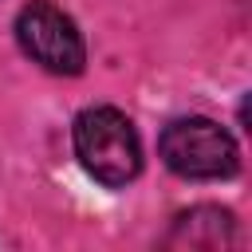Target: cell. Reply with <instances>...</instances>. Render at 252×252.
Masks as SVG:
<instances>
[{"label":"cell","instance_id":"4","mask_svg":"<svg viewBox=\"0 0 252 252\" xmlns=\"http://www.w3.org/2000/svg\"><path fill=\"white\" fill-rule=\"evenodd\" d=\"M169 244H189V248H217V244H232V217L224 209L201 205L177 217Z\"/></svg>","mask_w":252,"mask_h":252},{"label":"cell","instance_id":"1","mask_svg":"<svg viewBox=\"0 0 252 252\" xmlns=\"http://www.w3.org/2000/svg\"><path fill=\"white\" fill-rule=\"evenodd\" d=\"M75 154L102 185H126L142 169V142L134 122L114 106H87L75 118Z\"/></svg>","mask_w":252,"mask_h":252},{"label":"cell","instance_id":"3","mask_svg":"<svg viewBox=\"0 0 252 252\" xmlns=\"http://www.w3.org/2000/svg\"><path fill=\"white\" fill-rule=\"evenodd\" d=\"M16 39H20L24 55H32L51 75H79L87 63V47H83L75 20L63 8H55L51 0H32L28 8H20Z\"/></svg>","mask_w":252,"mask_h":252},{"label":"cell","instance_id":"2","mask_svg":"<svg viewBox=\"0 0 252 252\" xmlns=\"http://www.w3.org/2000/svg\"><path fill=\"white\" fill-rule=\"evenodd\" d=\"M161 161L177 173V177H193V181H217V177H232L240 165L236 142L232 134L201 114L177 118L161 130Z\"/></svg>","mask_w":252,"mask_h":252}]
</instances>
